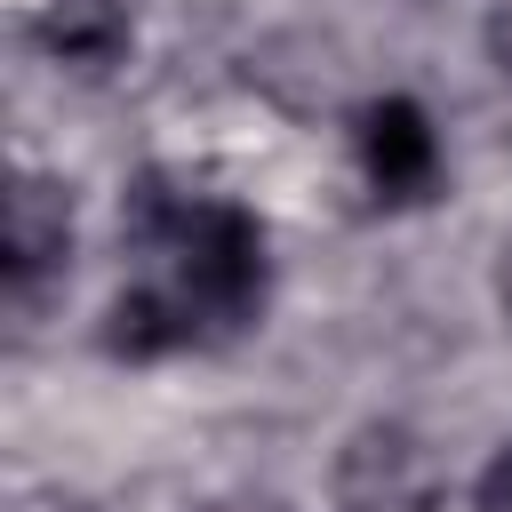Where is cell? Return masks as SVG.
Instances as JSON below:
<instances>
[{"label":"cell","instance_id":"30bf717a","mask_svg":"<svg viewBox=\"0 0 512 512\" xmlns=\"http://www.w3.org/2000/svg\"><path fill=\"white\" fill-rule=\"evenodd\" d=\"M496 296H504V312H512V248H504V272H496Z\"/></svg>","mask_w":512,"mask_h":512},{"label":"cell","instance_id":"5b68a950","mask_svg":"<svg viewBox=\"0 0 512 512\" xmlns=\"http://www.w3.org/2000/svg\"><path fill=\"white\" fill-rule=\"evenodd\" d=\"M96 352L112 368H160V360L208 352V336H200V320L184 312V296L168 280H128L96 320Z\"/></svg>","mask_w":512,"mask_h":512},{"label":"cell","instance_id":"9c48e42d","mask_svg":"<svg viewBox=\"0 0 512 512\" xmlns=\"http://www.w3.org/2000/svg\"><path fill=\"white\" fill-rule=\"evenodd\" d=\"M200 512H288V496H216Z\"/></svg>","mask_w":512,"mask_h":512},{"label":"cell","instance_id":"3957f363","mask_svg":"<svg viewBox=\"0 0 512 512\" xmlns=\"http://www.w3.org/2000/svg\"><path fill=\"white\" fill-rule=\"evenodd\" d=\"M72 192L40 168H24L8 184V216H0V288H8V312L32 320L64 280H72Z\"/></svg>","mask_w":512,"mask_h":512},{"label":"cell","instance_id":"8992f818","mask_svg":"<svg viewBox=\"0 0 512 512\" xmlns=\"http://www.w3.org/2000/svg\"><path fill=\"white\" fill-rule=\"evenodd\" d=\"M32 40H40L48 64H64L80 80H104L112 64H128L136 16H128V0H48L40 24H32Z\"/></svg>","mask_w":512,"mask_h":512},{"label":"cell","instance_id":"52a82bcc","mask_svg":"<svg viewBox=\"0 0 512 512\" xmlns=\"http://www.w3.org/2000/svg\"><path fill=\"white\" fill-rule=\"evenodd\" d=\"M472 512H512V440L480 464V480H472Z\"/></svg>","mask_w":512,"mask_h":512},{"label":"cell","instance_id":"6da1fadb","mask_svg":"<svg viewBox=\"0 0 512 512\" xmlns=\"http://www.w3.org/2000/svg\"><path fill=\"white\" fill-rule=\"evenodd\" d=\"M120 248L152 256L184 312L200 320L208 344H232L248 328H264L272 304V232L248 200L224 192H192L168 168H136L120 184Z\"/></svg>","mask_w":512,"mask_h":512},{"label":"cell","instance_id":"ba28073f","mask_svg":"<svg viewBox=\"0 0 512 512\" xmlns=\"http://www.w3.org/2000/svg\"><path fill=\"white\" fill-rule=\"evenodd\" d=\"M480 48H488V64L512 80V0H496V8H488V24H480Z\"/></svg>","mask_w":512,"mask_h":512},{"label":"cell","instance_id":"7a4b0ae2","mask_svg":"<svg viewBox=\"0 0 512 512\" xmlns=\"http://www.w3.org/2000/svg\"><path fill=\"white\" fill-rule=\"evenodd\" d=\"M328 504L336 512H440L448 504V456L416 424L368 416L344 432V448L328 464Z\"/></svg>","mask_w":512,"mask_h":512},{"label":"cell","instance_id":"277c9868","mask_svg":"<svg viewBox=\"0 0 512 512\" xmlns=\"http://www.w3.org/2000/svg\"><path fill=\"white\" fill-rule=\"evenodd\" d=\"M352 160H360L376 208H424V200H440V184H448L440 128H432V112H424L416 96H400V88H392V96H368V104L352 112Z\"/></svg>","mask_w":512,"mask_h":512}]
</instances>
